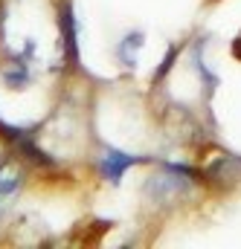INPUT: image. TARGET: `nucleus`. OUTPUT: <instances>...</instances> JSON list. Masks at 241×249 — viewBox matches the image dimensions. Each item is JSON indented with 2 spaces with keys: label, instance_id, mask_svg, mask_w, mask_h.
<instances>
[{
  "label": "nucleus",
  "instance_id": "obj_1",
  "mask_svg": "<svg viewBox=\"0 0 241 249\" xmlns=\"http://www.w3.org/2000/svg\"><path fill=\"white\" fill-rule=\"evenodd\" d=\"M192 177H195V171H192L189 165L166 162V165L160 168V174L151 177L148 191H151L160 203H172V200H178L181 194H186V188L192 186Z\"/></svg>",
  "mask_w": 241,
  "mask_h": 249
},
{
  "label": "nucleus",
  "instance_id": "obj_2",
  "mask_svg": "<svg viewBox=\"0 0 241 249\" xmlns=\"http://www.w3.org/2000/svg\"><path fill=\"white\" fill-rule=\"evenodd\" d=\"M140 157H131V154H122V151H114V148H105L99 154V171L111 180V183H120V177L131 168L137 165Z\"/></svg>",
  "mask_w": 241,
  "mask_h": 249
},
{
  "label": "nucleus",
  "instance_id": "obj_3",
  "mask_svg": "<svg viewBox=\"0 0 241 249\" xmlns=\"http://www.w3.org/2000/svg\"><path fill=\"white\" fill-rule=\"evenodd\" d=\"M206 177L209 180H227V183H236L241 174H239V157H233V154H224V157H218L212 165H209V171H206Z\"/></svg>",
  "mask_w": 241,
  "mask_h": 249
},
{
  "label": "nucleus",
  "instance_id": "obj_4",
  "mask_svg": "<svg viewBox=\"0 0 241 249\" xmlns=\"http://www.w3.org/2000/svg\"><path fill=\"white\" fill-rule=\"evenodd\" d=\"M140 47H142L140 35H128V38H122V44H120V58H122V64L134 67V61H137V50H140Z\"/></svg>",
  "mask_w": 241,
  "mask_h": 249
},
{
  "label": "nucleus",
  "instance_id": "obj_5",
  "mask_svg": "<svg viewBox=\"0 0 241 249\" xmlns=\"http://www.w3.org/2000/svg\"><path fill=\"white\" fill-rule=\"evenodd\" d=\"M233 55H236V58H241V35L236 38V44H233Z\"/></svg>",
  "mask_w": 241,
  "mask_h": 249
}]
</instances>
